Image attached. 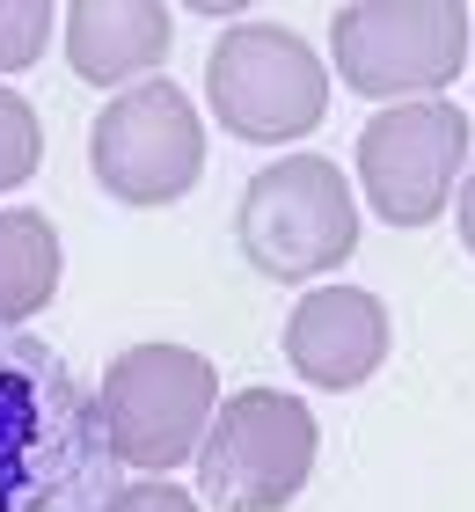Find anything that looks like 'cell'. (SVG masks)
I'll use <instances>...</instances> for the list:
<instances>
[{
    "instance_id": "obj_1",
    "label": "cell",
    "mask_w": 475,
    "mask_h": 512,
    "mask_svg": "<svg viewBox=\"0 0 475 512\" xmlns=\"http://www.w3.org/2000/svg\"><path fill=\"white\" fill-rule=\"evenodd\" d=\"M110 454L95 395L37 337H0V512H103Z\"/></svg>"
},
{
    "instance_id": "obj_2",
    "label": "cell",
    "mask_w": 475,
    "mask_h": 512,
    "mask_svg": "<svg viewBox=\"0 0 475 512\" xmlns=\"http://www.w3.org/2000/svg\"><path fill=\"white\" fill-rule=\"evenodd\" d=\"M220 410V366L190 344H132L95 388V432L117 469L169 476L198 461V439Z\"/></svg>"
},
{
    "instance_id": "obj_3",
    "label": "cell",
    "mask_w": 475,
    "mask_h": 512,
    "mask_svg": "<svg viewBox=\"0 0 475 512\" xmlns=\"http://www.w3.org/2000/svg\"><path fill=\"white\" fill-rule=\"evenodd\" d=\"M234 242L264 278H285V286L329 278L359 249V191L329 154H285L249 176Z\"/></svg>"
},
{
    "instance_id": "obj_4",
    "label": "cell",
    "mask_w": 475,
    "mask_h": 512,
    "mask_svg": "<svg viewBox=\"0 0 475 512\" xmlns=\"http://www.w3.org/2000/svg\"><path fill=\"white\" fill-rule=\"evenodd\" d=\"M475 22L454 0H359L329 22V59L351 96L373 103H432L468 66Z\"/></svg>"
},
{
    "instance_id": "obj_5",
    "label": "cell",
    "mask_w": 475,
    "mask_h": 512,
    "mask_svg": "<svg viewBox=\"0 0 475 512\" xmlns=\"http://www.w3.org/2000/svg\"><path fill=\"white\" fill-rule=\"evenodd\" d=\"M205 103L249 147L307 139L329 110V66L285 22H234L205 59Z\"/></svg>"
},
{
    "instance_id": "obj_6",
    "label": "cell",
    "mask_w": 475,
    "mask_h": 512,
    "mask_svg": "<svg viewBox=\"0 0 475 512\" xmlns=\"http://www.w3.org/2000/svg\"><path fill=\"white\" fill-rule=\"evenodd\" d=\"M322 454V425L300 395L242 388L212 410L198 439V483L220 512H285Z\"/></svg>"
},
{
    "instance_id": "obj_7",
    "label": "cell",
    "mask_w": 475,
    "mask_h": 512,
    "mask_svg": "<svg viewBox=\"0 0 475 512\" xmlns=\"http://www.w3.org/2000/svg\"><path fill=\"white\" fill-rule=\"evenodd\" d=\"M88 169L117 205H176L205 176V118L169 74L117 88L88 125Z\"/></svg>"
},
{
    "instance_id": "obj_8",
    "label": "cell",
    "mask_w": 475,
    "mask_h": 512,
    "mask_svg": "<svg viewBox=\"0 0 475 512\" xmlns=\"http://www.w3.org/2000/svg\"><path fill=\"white\" fill-rule=\"evenodd\" d=\"M475 154V125L446 96L388 103L359 132V191L388 227H432L454 205Z\"/></svg>"
},
{
    "instance_id": "obj_9",
    "label": "cell",
    "mask_w": 475,
    "mask_h": 512,
    "mask_svg": "<svg viewBox=\"0 0 475 512\" xmlns=\"http://www.w3.org/2000/svg\"><path fill=\"white\" fill-rule=\"evenodd\" d=\"M388 300L366 293V286H315L293 300V315H285V359H293V374L307 388H366L380 374V359H388Z\"/></svg>"
},
{
    "instance_id": "obj_10",
    "label": "cell",
    "mask_w": 475,
    "mask_h": 512,
    "mask_svg": "<svg viewBox=\"0 0 475 512\" xmlns=\"http://www.w3.org/2000/svg\"><path fill=\"white\" fill-rule=\"evenodd\" d=\"M66 59L88 88H139L176 44V15L161 0H74L66 8Z\"/></svg>"
},
{
    "instance_id": "obj_11",
    "label": "cell",
    "mask_w": 475,
    "mask_h": 512,
    "mask_svg": "<svg viewBox=\"0 0 475 512\" xmlns=\"http://www.w3.org/2000/svg\"><path fill=\"white\" fill-rule=\"evenodd\" d=\"M66 271L59 227L30 205H0V330H22L30 315L52 308Z\"/></svg>"
},
{
    "instance_id": "obj_12",
    "label": "cell",
    "mask_w": 475,
    "mask_h": 512,
    "mask_svg": "<svg viewBox=\"0 0 475 512\" xmlns=\"http://www.w3.org/2000/svg\"><path fill=\"white\" fill-rule=\"evenodd\" d=\"M44 161V125L30 96H15L8 81H0V191H15V183H30Z\"/></svg>"
},
{
    "instance_id": "obj_13",
    "label": "cell",
    "mask_w": 475,
    "mask_h": 512,
    "mask_svg": "<svg viewBox=\"0 0 475 512\" xmlns=\"http://www.w3.org/2000/svg\"><path fill=\"white\" fill-rule=\"evenodd\" d=\"M52 37H59V15L44 8V0H0V74L37 66Z\"/></svg>"
},
{
    "instance_id": "obj_14",
    "label": "cell",
    "mask_w": 475,
    "mask_h": 512,
    "mask_svg": "<svg viewBox=\"0 0 475 512\" xmlns=\"http://www.w3.org/2000/svg\"><path fill=\"white\" fill-rule=\"evenodd\" d=\"M103 512H205V505L190 498L183 483H169V476H139V483H125V491H110Z\"/></svg>"
},
{
    "instance_id": "obj_15",
    "label": "cell",
    "mask_w": 475,
    "mask_h": 512,
    "mask_svg": "<svg viewBox=\"0 0 475 512\" xmlns=\"http://www.w3.org/2000/svg\"><path fill=\"white\" fill-rule=\"evenodd\" d=\"M454 220H461V249L475 256V161H468V176H461V191H454Z\"/></svg>"
},
{
    "instance_id": "obj_16",
    "label": "cell",
    "mask_w": 475,
    "mask_h": 512,
    "mask_svg": "<svg viewBox=\"0 0 475 512\" xmlns=\"http://www.w3.org/2000/svg\"><path fill=\"white\" fill-rule=\"evenodd\" d=\"M468 52H475V37H468ZM468 74H475V66H468Z\"/></svg>"
}]
</instances>
